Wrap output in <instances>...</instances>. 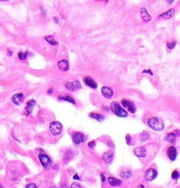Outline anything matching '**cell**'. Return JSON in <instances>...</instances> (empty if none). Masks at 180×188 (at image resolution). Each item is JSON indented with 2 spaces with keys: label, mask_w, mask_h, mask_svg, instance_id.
<instances>
[{
  "label": "cell",
  "mask_w": 180,
  "mask_h": 188,
  "mask_svg": "<svg viewBox=\"0 0 180 188\" xmlns=\"http://www.w3.org/2000/svg\"><path fill=\"white\" fill-rule=\"evenodd\" d=\"M148 125L149 126L151 129L157 131H162L165 128V124H164L163 121L159 117H153L148 119Z\"/></svg>",
  "instance_id": "obj_1"
},
{
  "label": "cell",
  "mask_w": 180,
  "mask_h": 188,
  "mask_svg": "<svg viewBox=\"0 0 180 188\" xmlns=\"http://www.w3.org/2000/svg\"><path fill=\"white\" fill-rule=\"evenodd\" d=\"M111 110L114 114L120 117H127L128 116L127 112L121 108L120 104L116 101L112 102L111 104Z\"/></svg>",
  "instance_id": "obj_2"
},
{
  "label": "cell",
  "mask_w": 180,
  "mask_h": 188,
  "mask_svg": "<svg viewBox=\"0 0 180 188\" xmlns=\"http://www.w3.org/2000/svg\"><path fill=\"white\" fill-rule=\"evenodd\" d=\"M49 130L52 133L54 136L60 134L62 131V125L60 122L58 121L52 122L49 125Z\"/></svg>",
  "instance_id": "obj_3"
},
{
  "label": "cell",
  "mask_w": 180,
  "mask_h": 188,
  "mask_svg": "<svg viewBox=\"0 0 180 188\" xmlns=\"http://www.w3.org/2000/svg\"><path fill=\"white\" fill-rule=\"evenodd\" d=\"M157 175H158V173H157L156 170L153 168H150L145 173L144 178L147 181H152L156 178Z\"/></svg>",
  "instance_id": "obj_4"
},
{
  "label": "cell",
  "mask_w": 180,
  "mask_h": 188,
  "mask_svg": "<svg viewBox=\"0 0 180 188\" xmlns=\"http://www.w3.org/2000/svg\"><path fill=\"white\" fill-rule=\"evenodd\" d=\"M122 104H123V107L125 108H127L128 110V111H130L131 113L134 114L136 112V106L134 104L133 102L128 101L127 99L122 100Z\"/></svg>",
  "instance_id": "obj_5"
},
{
  "label": "cell",
  "mask_w": 180,
  "mask_h": 188,
  "mask_svg": "<svg viewBox=\"0 0 180 188\" xmlns=\"http://www.w3.org/2000/svg\"><path fill=\"white\" fill-rule=\"evenodd\" d=\"M66 88L68 90L74 91L78 90V89H80V88H81V84H80V82L78 80L74 81V82H68V83L66 84Z\"/></svg>",
  "instance_id": "obj_6"
},
{
  "label": "cell",
  "mask_w": 180,
  "mask_h": 188,
  "mask_svg": "<svg viewBox=\"0 0 180 188\" xmlns=\"http://www.w3.org/2000/svg\"><path fill=\"white\" fill-rule=\"evenodd\" d=\"M167 157H169V159L171 161H174L176 158V155H177V152H176V149L175 147L170 146L168 147V149L167 150Z\"/></svg>",
  "instance_id": "obj_7"
},
{
  "label": "cell",
  "mask_w": 180,
  "mask_h": 188,
  "mask_svg": "<svg viewBox=\"0 0 180 188\" xmlns=\"http://www.w3.org/2000/svg\"><path fill=\"white\" fill-rule=\"evenodd\" d=\"M73 140L76 144H80L85 140V136L82 132H76L73 136Z\"/></svg>",
  "instance_id": "obj_8"
},
{
  "label": "cell",
  "mask_w": 180,
  "mask_h": 188,
  "mask_svg": "<svg viewBox=\"0 0 180 188\" xmlns=\"http://www.w3.org/2000/svg\"><path fill=\"white\" fill-rule=\"evenodd\" d=\"M38 157H39L41 164H42V166H44V167H47V166L50 164L51 160L47 154H40L39 156H38Z\"/></svg>",
  "instance_id": "obj_9"
},
{
  "label": "cell",
  "mask_w": 180,
  "mask_h": 188,
  "mask_svg": "<svg viewBox=\"0 0 180 188\" xmlns=\"http://www.w3.org/2000/svg\"><path fill=\"white\" fill-rule=\"evenodd\" d=\"M101 94L105 98L110 99L113 96V91L110 87H103L101 88Z\"/></svg>",
  "instance_id": "obj_10"
},
{
  "label": "cell",
  "mask_w": 180,
  "mask_h": 188,
  "mask_svg": "<svg viewBox=\"0 0 180 188\" xmlns=\"http://www.w3.org/2000/svg\"><path fill=\"white\" fill-rule=\"evenodd\" d=\"M36 104V101L34 100H30V101H28L27 105L25 107V112H24V115H30L31 112H32V109L34 108V106Z\"/></svg>",
  "instance_id": "obj_11"
},
{
  "label": "cell",
  "mask_w": 180,
  "mask_h": 188,
  "mask_svg": "<svg viewBox=\"0 0 180 188\" xmlns=\"http://www.w3.org/2000/svg\"><path fill=\"white\" fill-rule=\"evenodd\" d=\"M174 13H175V9L174 8H171L167 11H166L165 13H163L160 15H159L158 18H162V19H165V20H167V19L171 18L173 15H174Z\"/></svg>",
  "instance_id": "obj_12"
},
{
  "label": "cell",
  "mask_w": 180,
  "mask_h": 188,
  "mask_svg": "<svg viewBox=\"0 0 180 188\" xmlns=\"http://www.w3.org/2000/svg\"><path fill=\"white\" fill-rule=\"evenodd\" d=\"M134 154L138 157H144L146 154V150L144 147H137L133 150Z\"/></svg>",
  "instance_id": "obj_13"
},
{
  "label": "cell",
  "mask_w": 180,
  "mask_h": 188,
  "mask_svg": "<svg viewBox=\"0 0 180 188\" xmlns=\"http://www.w3.org/2000/svg\"><path fill=\"white\" fill-rule=\"evenodd\" d=\"M140 15H141V18H142V20L144 23H147L148 21L151 20V16L148 14L147 10H146V8H144H144H141Z\"/></svg>",
  "instance_id": "obj_14"
},
{
  "label": "cell",
  "mask_w": 180,
  "mask_h": 188,
  "mask_svg": "<svg viewBox=\"0 0 180 188\" xmlns=\"http://www.w3.org/2000/svg\"><path fill=\"white\" fill-rule=\"evenodd\" d=\"M102 158L105 162L107 163V164H111L113 158V152L111 150L106 152L102 155Z\"/></svg>",
  "instance_id": "obj_15"
},
{
  "label": "cell",
  "mask_w": 180,
  "mask_h": 188,
  "mask_svg": "<svg viewBox=\"0 0 180 188\" xmlns=\"http://www.w3.org/2000/svg\"><path fill=\"white\" fill-rule=\"evenodd\" d=\"M58 67H59V70H61L63 72H66L68 70L69 68V65L68 62L67 60H62V61H60L59 63H58Z\"/></svg>",
  "instance_id": "obj_16"
},
{
  "label": "cell",
  "mask_w": 180,
  "mask_h": 188,
  "mask_svg": "<svg viewBox=\"0 0 180 188\" xmlns=\"http://www.w3.org/2000/svg\"><path fill=\"white\" fill-rule=\"evenodd\" d=\"M23 97L24 96L23 94H16L13 95V97H12V101H13V103L14 104L18 105L22 103L23 100Z\"/></svg>",
  "instance_id": "obj_17"
},
{
  "label": "cell",
  "mask_w": 180,
  "mask_h": 188,
  "mask_svg": "<svg viewBox=\"0 0 180 188\" xmlns=\"http://www.w3.org/2000/svg\"><path fill=\"white\" fill-rule=\"evenodd\" d=\"M84 81H85V84H86L88 87L92 88V89H96V88H97V84H96V82L93 80V79L91 78L90 77H85Z\"/></svg>",
  "instance_id": "obj_18"
},
{
  "label": "cell",
  "mask_w": 180,
  "mask_h": 188,
  "mask_svg": "<svg viewBox=\"0 0 180 188\" xmlns=\"http://www.w3.org/2000/svg\"><path fill=\"white\" fill-rule=\"evenodd\" d=\"M165 140L167 142H168V143L174 144L176 143V136L175 133H168V134L166 136Z\"/></svg>",
  "instance_id": "obj_19"
},
{
  "label": "cell",
  "mask_w": 180,
  "mask_h": 188,
  "mask_svg": "<svg viewBox=\"0 0 180 188\" xmlns=\"http://www.w3.org/2000/svg\"><path fill=\"white\" fill-rule=\"evenodd\" d=\"M90 117L91 118L96 119V120L98 121V122H102V121L104 120L105 117L103 115H101V114H98V113H92L90 114Z\"/></svg>",
  "instance_id": "obj_20"
},
{
  "label": "cell",
  "mask_w": 180,
  "mask_h": 188,
  "mask_svg": "<svg viewBox=\"0 0 180 188\" xmlns=\"http://www.w3.org/2000/svg\"><path fill=\"white\" fill-rule=\"evenodd\" d=\"M108 182L111 186H120L122 184L121 180L115 178H112V177L108 178Z\"/></svg>",
  "instance_id": "obj_21"
},
{
  "label": "cell",
  "mask_w": 180,
  "mask_h": 188,
  "mask_svg": "<svg viewBox=\"0 0 180 188\" xmlns=\"http://www.w3.org/2000/svg\"><path fill=\"white\" fill-rule=\"evenodd\" d=\"M59 99L63 100V101H67V102H68V103H72V104H74V105L76 104V101H75V100L73 99V98H72L71 97V96H59Z\"/></svg>",
  "instance_id": "obj_22"
},
{
  "label": "cell",
  "mask_w": 180,
  "mask_h": 188,
  "mask_svg": "<svg viewBox=\"0 0 180 188\" xmlns=\"http://www.w3.org/2000/svg\"><path fill=\"white\" fill-rule=\"evenodd\" d=\"M131 175H132V172H131L130 170H124V171H122L121 173H120V176L125 179L130 178Z\"/></svg>",
  "instance_id": "obj_23"
},
{
  "label": "cell",
  "mask_w": 180,
  "mask_h": 188,
  "mask_svg": "<svg viewBox=\"0 0 180 188\" xmlns=\"http://www.w3.org/2000/svg\"><path fill=\"white\" fill-rule=\"evenodd\" d=\"M45 39H46L47 41L50 44H52L53 46L57 45V44H58L57 42L54 39L53 36H52V35H49V36L45 37Z\"/></svg>",
  "instance_id": "obj_24"
},
{
  "label": "cell",
  "mask_w": 180,
  "mask_h": 188,
  "mask_svg": "<svg viewBox=\"0 0 180 188\" xmlns=\"http://www.w3.org/2000/svg\"><path fill=\"white\" fill-rule=\"evenodd\" d=\"M28 54V51H25V53L20 52L18 54V58L20 60H22V61H23V60H25L26 58H27Z\"/></svg>",
  "instance_id": "obj_25"
},
{
  "label": "cell",
  "mask_w": 180,
  "mask_h": 188,
  "mask_svg": "<svg viewBox=\"0 0 180 188\" xmlns=\"http://www.w3.org/2000/svg\"><path fill=\"white\" fill-rule=\"evenodd\" d=\"M148 137H149V134H148V132H146V131H144L142 133V134L141 135V140H142L143 142L146 141V140H148Z\"/></svg>",
  "instance_id": "obj_26"
},
{
  "label": "cell",
  "mask_w": 180,
  "mask_h": 188,
  "mask_svg": "<svg viewBox=\"0 0 180 188\" xmlns=\"http://www.w3.org/2000/svg\"><path fill=\"white\" fill-rule=\"evenodd\" d=\"M176 44V41H174L172 42H167V48H169V49H172L173 48H174Z\"/></svg>",
  "instance_id": "obj_27"
},
{
  "label": "cell",
  "mask_w": 180,
  "mask_h": 188,
  "mask_svg": "<svg viewBox=\"0 0 180 188\" xmlns=\"http://www.w3.org/2000/svg\"><path fill=\"white\" fill-rule=\"evenodd\" d=\"M179 178V173L177 171H174L172 173V178L174 180H177Z\"/></svg>",
  "instance_id": "obj_28"
},
{
  "label": "cell",
  "mask_w": 180,
  "mask_h": 188,
  "mask_svg": "<svg viewBox=\"0 0 180 188\" xmlns=\"http://www.w3.org/2000/svg\"><path fill=\"white\" fill-rule=\"evenodd\" d=\"M71 188H81V185L78 182H73L71 186Z\"/></svg>",
  "instance_id": "obj_29"
},
{
  "label": "cell",
  "mask_w": 180,
  "mask_h": 188,
  "mask_svg": "<svg viewBox=\"0 0 180 188\" xmlns=\"http://www.w3.org/2000/svg\"><path fill=\"white\" fill-rule=\"evenodd\" d=\"M25 188H38L35 184L34 183H29L25 186Z\"/></svg>",
  "instance_id": "obj_30"
},
{
  "label": "cell",
  "mask_w": 180,
  "mask_h": 188,
  "mask_svg": "<svg viewBox=\"0 0 180 188\" xmlns=\"http://www.w3.org/2000/svg\"><path fill=\"white\" fill-rule=\"evenodd\" d=\"M125 139H126L127 145H130V144L131 143V136H130V135L127 134L126 136V137H125Z\"/></svg>",
  "instance_id": "obj_31"
},
{
  "label": "cell",
  "mask_w": 180,
  "mask_h": 188,
  "mask_svg": "<svg viewBox=\"0 0 180 188\" xmlns=\"http://www.w3.org/2000/svg\"><path fill=\"white\" fill-rule=\"evenodd\" d=\"M143 73H146V74H149L150 75H151V76H153V73H152V71L150 69H148V70H143V72H142Z\"/></svg>",
  "instance_id": "obj_32"
},
{
  "label": "cell",
  "mask_w": 180,
  "mask_h": 188,
  "mask_svg": "<svg viewBox=\"0 0 180 188\" xmlns=\"http://www.w3.org/2000/svg\"><path fill=\"white\" fill-rule=\"evenodd\" d=\"M95 141H94V140H92V141H90V142H89L88 144H87V145H88V146L90 147H94V146H95Z\"/></svg>",
  "instance_id": "obj_33"
},
{
  "label": "cell",
  "mask_w": 180,
  "mask_h": 188,
  "mask_svg": "<svg viewBox=\"0 0 180 188\" xmlns=\"http://www.w3.org/2000/svg\"><path fill=\"white\" fill-rule=\"evenodd\" d=\"M101 181H102L103 182H105V181H106V177H105L104 173H101Z\"/></svg>",
  "instance_id": "obj_34"
},
{
  "label": "cell",
  "mask_w": 180,
  "mask_h": 188,
  "mask_svg": "<svg viewBox=\"0 0 180 188\" xmlns=\"http://www.w3.org/2000/svg\"><path fill=\"white\" fill-rule=\"evenodd\" d=\"M73 179H74V180H80V177L78 176V174H76L74 175V176H73Z\"/></svg>",
  "instance_id": "obj_35"
},
{
  "label": "cell",
  "mask_w": 180,
  "mask_h": 188,
  "mask_svg": "<svg viewBox=\"0 0 180 188\" xmlns=\"http://www.w3.org/2000/svg\"><path fill=\"white\" fill-rule=\"evenodd\" d=\"M12 54H13V52H12L11 50H8V56H11Z\"/></svg>",
  "instance_id": "obj_36"
},
{
  "label": "cell",
  "mask_w": 180,
  "mask_h": 188,
  "mask_svg": "<svg viewBox=\"0 0 180 188\" xmlns=\"http://www.w3.org/2000/svg\"><path fill=\"white\" fill-rule=\"evenodd\" d=\"M48 93L49 94H52V93H53V89H52V88H51V89H49Z\"/></svg>",
  "instance_id": "obj_37"
},
{
  "label": "cell",
  "mask_w": 180,
  "mask_h": 188,
  "mask_svg": "<svg viewBox=\"0 0 180 188\" xmlns=\"http://www.w3.org/2000/svg\"><path fill=\"white\" fill-rule=\"evenodd\" d=\"M54 21H55L56 23H59V20H58V18H57L54 17Z\"/></svg>",
  "instance_id": "obj_38"
},
{
  "label": "cell",
  "mask_w": 180,
  "mask_h": 188,
  "mask_svg": "<svg viewBox=\"0 0 180 188\" xmlns=\"http://www.w3.org/2000/svg\"><path fill=\"white\" fill-rule=\"evenodd\" d=\"M137 188H145V187L143 185H139L138 186V187Z\"/></svg>",
  "instance_id": "obj_39"
},
{
  "label": "cell",
  "mask_w": 180,
  "mask_h": 188,
  "mask_svg": "<svg viewBox=\"0 0 180 188\" xmlns=\"http://www.w3.org/2000/svg\"><path fill=\"white\" fill-rule=\"evenodd\" d=\"M61 188H68V187H67V186L66 185V184H63V185H61Z\"/></svg>",
  "instance_id": "obj_40"
},
{
  "label": "cell",
  "mask_w": 180,
  "mask_h": 188,
  "mask_svg": "<svg viewBox=\"0 0 180 188\" xmlns=\"http://www.w3.org/2000/svg\"><path fill=\"white\" fill-rule=\"evenodd\" d=\"M0 188H4V186L1 185V183H0Z\"/></svg>",
  "instance_id": "obj_41"
},
{
  "label": "cell",
  "mask_w": 180,
  "mask_h": 188,
  "mask_svg": "<svg viewBox=\"0 0 180 188\" xmlns=\"http://www.w3.org/2000/svg\"><path fill=\"white\" fill-rule=\"evenodd\" d=\"M49 188H58V187H55V186H53V187H49Z\"/></svg>",
  "instance_id": "obj_42"
}]
</instances>
